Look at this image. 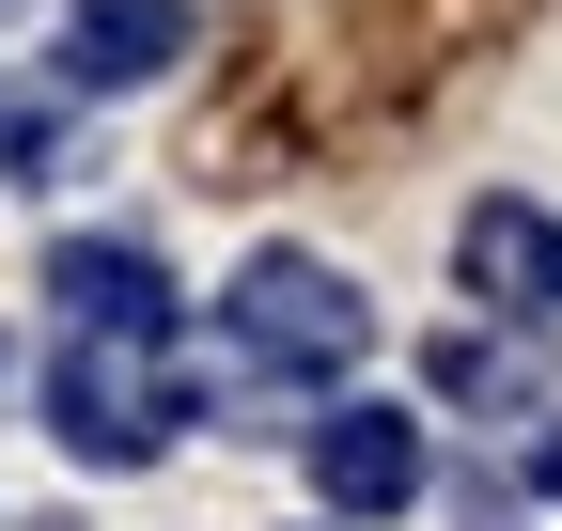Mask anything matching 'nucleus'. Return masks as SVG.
<instances>
[{"mask_svg": "<svg viewBox=\"0 0 562 531\" xmlns=\"http://www.w3.org/2000/svg\"><path fill=\"white\" fill-rule=\"evenodd\" d=\"M235 344L266 360V375H344L375 344V297L344 282L328 250H250L235 266Z\"/></svg>", "mask_w": 562, "mask_h": 531, "instance_id": "f257e3e1", "label": "nucleus"}, {"mask_svg": "<svg viewBox=\"0 0 562 531\" xmlns=\"http://www.w3.org/2000/svg\"><path fill=\"white\" fill-rule=\"evenodd\" d=\"M47 422H63V453H94V470H140V453L188 422V391L157 375V344H79L47 375Z\"/></svg>", "mask_w": 562, "mask_h": 531, "instance_id": "f03ea898", "label": "nucleus"}, {"mask_svg": "<svg viewBox=\"0 0 562 531\" xmlns=\"http://www.w3.org/2000/svg\"><path fill=\"white\" fill-rule=\"evenodd\" d=\"M47 297L79 313V344H157V328H172V282H157L140 235H63L47 250Z\"/></svg>", "mask_w": 562, "mask_h": 531, "instance_id": "7ed1b4c3", "label": "nucleus"}, {"mask_svg": "<svg viewBox=\"0 0 562 531\" xmlns=\"http://www.w3.org/2000/svg\"><path fill=\"white\" fill-rule=\"evenodd\" d=\"M313 485H328L344 516H406V500H422V422H406V407H344V422H313Z\"/></svg>", "mask_w": 562, "mask_h": 531, "instance_id": "20e7f679", "label": "nucleus"}, {"mask_svg": "<svg viewBox=\"0 0 562 531\" xmlns=\"http://www.w3.org/2000/svg\"><path fill=\"white\" fill-rule=\"evenodd\" d=\"M172 63H188V0H79V47H63L79 94H140Z\"/></svg>", "mask_w": 562, "mask_h": 531, "instance_id": "39448f33", "label": "nucleus"}, {"mask_svg": "<svg viewBox=\"0 0 562 531\" xmlns=\"http://www.w3.org/2000/svg\"><path fill=\"white\" fill-rule=\"evenodd\" d=\"M453 266H469V282L501 297V313H547V282H562V235H547V204H516V188H501V204H469Z\"/></svg>", "mask_w": 562, "mask_h": 531, "instance_id": "423d86ee", "label": "nucleus"}, {"mask_svg": "<svg viewBox=\"0 0 562 531\" xmlns=\"http://www.w3.org/2000/svg\"><path fill=\"white\" fill-rule=\"evenodd\" d=\"M547 500H562V407H547Z\"/></svg>", "mask_w": 562, "mask_h": 531, "instance_id": "0eeeda50", "label": "nucleus"}, {"mask_svg": "<svg viewBox=\"0 0 562 531\" xmlns=\"http://www.w3.org/2000/svg\"><path fill=\"white\" fill-rule=\"evenodd\" d=\"M547 313H562V282H547Z\"/></svg>", "mask_w": 562, "mask_h": 531, "instance_id": "6e6552de", "label": "nucleus"}, {"mask_svg": "<svg viewBox=\"0 0 562 531\" xmlns=\"http://www.w3.org/2000/svg\"><path fill=\"white\" fill-rule=\"evenodd\" d=\"M0 16H16V0H0Z\"/></svg>", "mask_w": 562, "mask_h": 531, "instance_id": "1a4fd4ad", "label": "nucleus"}]
</instances>
